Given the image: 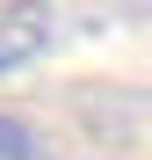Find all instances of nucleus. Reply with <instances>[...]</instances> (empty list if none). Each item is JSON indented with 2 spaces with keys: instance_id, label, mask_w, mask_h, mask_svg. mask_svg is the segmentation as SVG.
<instances>
[{
  "instance_id": "nucleus-1",
  "label": "nucleus",
  "mask_w": 152,
  "mask_h": 160,
  "mask_svg": "<svg viewBox=\"0 0 152 160\" xmlns=\"http://www.w3.org/2000/svg\"><path fill=\"white\" fill-rule=\"evenodd\" d=\"M51 29H58V15H51V0H0V80L36 66L51 51Z\"/></svg>"
},
{
  "instance_id": "nucleus-2",
  "label": "nucleus",
  "mask_w": 152,
  "mask_h": 160,
  "mask_svg": "<svg viewBox=\"0 0 152 160\" xmlns=\"http://www.w3.org/2000/svg\"><path fill=\"white\" fill-rule=\"evenodd\" d=\"M0 160H36V131L22 117H0Z\"/></svg>"
}]
</instances>
